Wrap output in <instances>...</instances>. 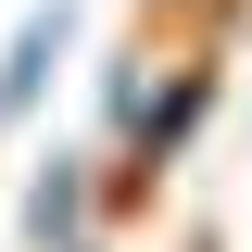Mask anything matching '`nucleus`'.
<instances>
[{
  "instance_id": "4",
  "label": "nucleus",
  "mask_w": 252,
  "mask_h": 252,
  "mask_svg": "<svg viewBox=\"0 0 252 252\" xmlns=\"http://www.w3.org/2000/svg\"><path fill=\"white\" fill-rule=\"evenodd\" d=\"M76 252H101V240H76Z\"/></svg>"
},
{
  "instance_id": "1",
  "label": "nucleus",
  "mask_w": 252,
  "mask_h": 252,
  "mask_svg": "<svg viewBox=\"0 0 252 252\" xmlns=\"http://www.w3.org/2000/svg\"><path fill=\"white\" fill-rule=\"evenodd\" d=\"M202 114H215V63H202V51H189V63H164V89H152V114H139V126H126V202H139V189H164V177H177V152H189V139H202Z\"/></svg>"
},
{
  "instance_id": "3",
  "label": "nucleus",
  "mask_w": 252,
  "mask_h": 252,
  "mask_svg": "<svg viewBox=\"0 0 252 252\" xmlns=\"http://www.w3.org/2000/svg\"><path fill=\"white\" fill-rule=\"evenodd\" d=\"M89 215H101V177H89L76 152H51V164L26 177V240H38V252H76Z\"/></svg>"
},
{
  "instance_id": "2",
  "label": "nucleus",
  "mask_w": 252,
  "mask_h": 252,
  "mask_svg": "<svg viewBox=\"0 0 252 252\" xmlns=\"http://www.w3.org/2000/svg\"><path fill=\"white\" fill-rule=\"evenodd\" d=\"M63 51H76V0H38L26 26L0 38V126H13L38 89H51V63H63Z\"/></svg>"
}]
</instances>
